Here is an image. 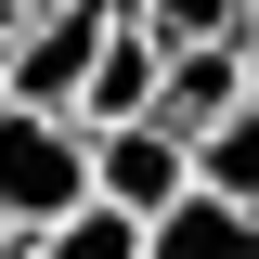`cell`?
<instances>
[{
    "label": "cell",
    "mask_w": 259,
    "mask_h": 259,
    "mask_svg": "<svg viewBox=\"0 0 259 259\" xmlns=\"http://www.w3.org/2000/svg\"><path fill=\"white\" fill-rule=\"evenodd\" d=\"M0 39H13V0H0Z\"/></svg>",
    "instance_id": "cell-9"
},
{
    "label": "cell",
    "mask_w": 259,
    "mask_h": 259,
    "mask_svg": "<svg viewBox=\"0 0 259 259\" xmlns=\"http://www.w3.org/2000/svg\"><path fill=\"white\" fill-rule=\"evenodd\" d=\"M13 259H143V221L104 207V194H78V207H52V221L13 233Z\"/></svg>",
    "instance_id": "cell-6"
},
{
    "label": "cell",
    "mask_w": 259,
    "mask_h": 259,
    "mask_svg": "<svg viewBox=\"0 0 259 259\" xmlns=\"http://www.w3.org/2000/svg\"><path fill=\"white\" fill-rule=\"evenodd\" d=\"M194 182H221L233 207H259V104H233V117L194 130Z\"/></svg>",
    "instance_id": "cell-7"
},
{
    "label": "cell",
    "mask_w": 259,
    "mask_h": 259,
    "mask_svg": "<svg viewBox=\"0 0 259 259\" xmlns=\"http://www.w3.org/2000/svg\"><path fill=\"white\" fill-rule=\"evenodd\" d=\"M233 65H246V104H259V26H233Z\"/></svg>",
    "instance_id": "cell-8"
},
{
    "label": "cell",
    "mask_w": 259,
    "mask_h": 259,
    "mask_svg": "<svg viewBox=\"0 0 259 259\" xmlns=\"http://www.w3.org/2000/svg\"><path fill=\"white\" fill-rule=\"evenodd\" d=\"M156 26H130L117 0H104V39H91V65H78V104H65V117L78 130H104V117H143V104H156Z\"/></svg>",
    "instance_id": "cell-3"
},
{
    "label": "cell",
    "mask_w": 259,
    "mask_h": 259,
    "mask_svg": "<svg viewBox=\"0 0 259 259\" xmlns=\"http://www.w3.org/2000/svg\"><path fill=\"white\" fill-rule=\"evenodd\" d=\"M182 182H194V143L156 117V104H143V117H104V130H91V194H104V207H130V221H143V207H168Z\"/></svg>",
    "instance_id": "cell-2"
},
{
    "label": "cell",
    "mask_w": 259,
    "mask_h": 259,
    "mask_svg": "<svg viewBox=\"0 0 259 259\" xmlns=\"http://www.w3.org/2000/svg\"><path fill=\"white\" fill-rule=\"evenodd\" d=\"M13 13H39V0H13Z\"/></svg>",
    "instance_id": "cell-10"
},
{
    "label": "cell",
    "mask_w": 259,
    "mask_h": 259,
    "mask_svg": "<svg viewBox=\"0 0 259 259\" xmlns=\"http://www.w3.org/2000/svg\"><path fill=\"white\" fill-rule=\"evenodd\" d=\"M233 104H246V65H233V39H182V52L156 65V117L182 130H207V117H233Z\"/></svg>",
    "instance_id": "cell-5"
},
{
    "label": "cell",
    "mask_w": 259,
    "mask_h": 259,
    "mask_svg": "<svg viewBox=\"0 0 259 259\" xmlns=\"http://www.w3.org/2000/svg\"><path fill=\"white\" fill-rule=\"evenodd\" d=\"M143 259H259V207H233L221 182H182L168 207H143Z\"/></svg>",
    "instance_id": "cell-4"
},
{
    "label": "cell",
    "mask_w": 259,
    "mask_h": 259,
    "mask_svg": "<svg viewBox=\"0 0 259 259\" xmlns=\"http://www.w3.org/2000/svg\"><path fill=\"white\" fill-rule=\"evenodd\" d=\"M0 259H13V233H0Z\"/></svg>",
    "instance_id": "cell-11"
},
{
    "label": "cell",
    "mask_w": 259,
    "mask_h": 259,
    "mask_svg": "<svg viewBox=\"0 0 259 259\" xmlns=\"http://www.w3.org/2000/svg\"><path fill=\"white\" fill-rule=\"evenodd\" d=\"M78 194H91V130L52 117V104H0V233L52 221Z\"/></svg>",
    "instance_id": "cell-1"
}]
</instances>
